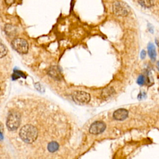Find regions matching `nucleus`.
<instances>
[{"instance_id": "9d476101", "label": "nucleus", "mask_w": 159, "mask_h": 159, "mask_svg": "<svg viewBox=\"0 0 159 159\" xmlns=\"http://www.w3.org/2000/svg\"><path fill=\"white\" fill-rule=\"evenodd\" d=\"M49 74L50 75V76L55 79H59L60 80L61 78V74L60 71L57 68H56L55 67H52L50 69L49 71Z\"/></svg>"}, {"instance_id": "1a4fd4ad", "label": "nucleus", "mask_w": 159, "mask_h": 159, "mask_svg": "<svg viewBox=\"0 0 159 159\" xmlns=\"http://www.w3.org/2000/svg\"><path fill=\"white\" fill-rule=\"evenodd\" d=\"M5 31L6 34L9 36H14L16 34V29L15 27L10 24H7L5 26Z\"/></svg>"}, {"instance_id": "2eb2a0df", "label": "nucleus", "mask_w": 159, "mask_h": 159, "mask_svg": "<svg viewBox=\"0 0 159 159\" xmlns=\"http://www.w3.org/2000/svg\"><path fill=\"white\" fill-rule=\"evenodd\" d=\"M137 83L139 85H143L144 83V77L142 75H141L137 80Z\"/></svg>"}, {"instance_id": "39448f33", "label": "nucleus", "mask_w": 159, "mask_h": 159, "mask_svg": "<svg viewBox=\"0 0 159 159\" xmlns=\"http://www.w3.org/2000/svg\"><path fill=\"white\" fill-rule=\"evenodd\" d=\"M72 98L75 101L80 104L88 103L91 98L90 94L82 91H75L72 94Z\"/></svg>"}, {"instance_id": "423d86ee", "label": "nucleus", "mask_w": 159, "mask_h": 159, "mask_svg": "<svg viewBox=\"0 0 159 159\" xmlns=\"http://www.w3.org/2000/svg\"><path fill=\"white\" fill-rule=\"evenodd\" d=\"M106 126L105 123L102 121H96L93 123L89 129V132L92 134H99L105 131Z\"/></svg>"}, {"instance_id": "dca6fc26", "label": "nucleus", "mask_w": 159, "mask_h": 159, "mask_svg": "<svg viewBox=\"0 0 159 159\" xmlns=\"http://www.w3.org/2000/svg\"><path fill=\"white\" fill-rule=\"evenodd\" d=\"M5 1L7 5H11L14 3L16 0H5Z\"/></svg>"}, {"instance_id": "0eeeda50", "label": "nucleus", "mask_w": 159, "mask_h": 159, "mask_svg": "<svg viewBox=\"0 0 159 159\" xmlns=\"http://www.w3.org/2000/svg\"><path fill=\"white\" fill-rule=\"evenodd\" d=\"M128 116V111L125 109H119L116 110L114 114L113 118L117 121H123Z\"/></svg>"}, {"instance_id": "a211bd4d", "label": "nucleus", "mask_w": 159, "mask_h": 159, "mask_svg": "<svg viewBox=\"0 0 159 159\" xmlns=\"http://www.w3.org/2000/svg\"><path fill=\"white\" fill-rule=\"evenodd\" d=\"M145 55H146V52L145 50H142L141 54V59H144L145 57Z\"/></svg>"}, {"instance_id": "f8f14e48", "label": "nucleus", "mask_w": 159, "mask_h": 159, "mask_svg": "<svg viewBox=\"0 0 159 159\" xmlns=\"http://www.w3.org/2000/svg\"><path fill=\"white\" fill-rule=\"evenodd\" d=\"M59 148V145L56 142H51L48 145V150L49 152L53 153L57 151Z\"/></svg>"}, {"instance_id": "20e7f679", "label": "nucleus", "mask_w": 159, "mask_h": 159, "mask_svg": "<svg viewBox=\"0 0 159 159\" xmlns=\"http://www.w3.org/2000/svg\"><path fill=\"white\" fill-rule=\"evenodd\" d=\"M11 45L13 48L16 52L21 54H26L29 49V45H28L27 42L21 38L14 39L12 41Z\"/></svg>"}, {"instance_id": "f3484780", "label": "nucleus", "mask_w": 159, "mask_h": 159, "mask_svg": "<svg viewBox=\"0 0 159 159\" xmlns=\"http://www.w3.org/2000/svg\"><path fill=\"white\" fill-rule=\"evenodd\" d=\"M3 131V126L1 123H0V137H2Z\"/></svg>"}, {"instance_id": "7ed1b4c3", "label": "nucleus", "mask_w": 159, "mask_h": 159, "mask_svg": "<svg viewBox=\"0 0 159 159\" xmlns=\"http://www.w3.org/2000/svg\"><path fill=\"white\" fill-rule=\"evenodd\" d=\"M113 13L118 16H127L130 13V8L124 2L117 1L113 4Z\"/></svg>"}, {"instance_id": "6e6552de", "label": "nucleus", "mask_w": 159, "mask_h": 159, "mask_svg": "<svg viewBox=\"0 0 159 159\" xmlns=\"http://www.w3.org/2000/svg\"><path fill=\"white\" fill-rule=\"evenodd\" d=\"M147 49H148V53L149 57H151V59L152 60H155L156 59V56H157L155 46L153 44L150 43L148 45Z\"/></svg>"}, {"instance_id": "ddd939ff", "label": "nucleus", "mask_w": 159, "mask_h": 159, "mask_svg": "<svg viewBox=\"0 0 159 159\" xmlns=\"http://www.w3.org/2000/svg\"><path fill=\"white\" fill-rule=\"evenodd\" d=\"M8 53L6 47L0 41V59L4 57Z\"/></svg>"}, {"instance_id": "9b49d317", "label": "nucleus", "mask_w": 159, "mask_h": 159, "mask_svg": "<svg viewBox=\"0 0 159 159\" xmlns=\"http://www.w3.org/2000/svg\"><path fill=\"white\" fill-rule=\"evenodd\" d=\"M138 2L142 6L147 8H150L154 5L153 0H138Z\"/></svg>"}, {"instance_id": "f257e3e1", "label": "nucleus", "mask_w": 159, "mask_h": 159, "mask_svg": "<svg viewBox=\"0 0 159 159\" xmlns=\"http://www.w3.org/2000/svg\"><path fill=\"white\" fill-rule=\"evenodd\" d=\"M20 136L24 142L31 144L37 139L38 136V131L34 126L27 124L21 129Z\"/></svg>"}, {"instance_id": "f03ea898", "label": "nucleus", "mask_w": 159, "mask_h": 159, "mask_svg": "<svg viewBox=\"0 0 159 159\" xmlns=\"http://www.w3.org/2000/svg\"><path fill=\"white\" fill-rule=\"evenodd\" d=\"M21 115L17 111H11L9 113L7 121H6V126L9 130H16L21 124Z\"/></svg>"}, {"instance_id": "4468645a", "label": "nucleus", "mask_w": 159, "mask_h": 159, "mask_svg": "<svg viewBox=\"0 0 159 159\" xmlns=\"http://www.w3.org/2000/svg\"><path fill=\"white\" fill-rule=\"evenodd\" d=\"M20 77H25V76L24 75V74L21 72L17 71L14 73V75H13V79L15 80V79H17V78H20Z\"/></svg>"}]
</instances>
